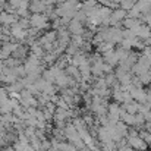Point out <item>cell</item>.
Masks as SVG:
<instances>
[{"instance_id":"6da1fadb","label":"cell","mask_w":151,"mask_h":151,"mask_svg":"<svg viewBox=\"0 0 151 151\" xmlns=\"http://www.w3.org/2000/svg\"><path fill=\"white\" fill-rule=\"evenodd\" d=\"M29 27L37 28V29H46L49 27V18L44 13H32L29 18Z\"/></svg>"},{"instance_id":"7a4b0ae2","label":"cell","mask_w":151,"mask_h":151,"mask_svg":"<svg viewBox=\"0 0 151 151\" xmlns=\"http://www.w3.org/2000/svg\"><path fill=\"white\" fill-rule=\"evenodd\" d=\"M128 16V12L122 7H116L111 10L110 13V27H117L120 28L122 27V21Z\"/></svg>"},{"instance_id":"3957f363","label":"cell","mask_w":151,"mask_h":151,"mask_svg":"<svg viewBox=\"0 0 151 151\" xmlns=\"http://www.w3.org/2000/svg\"><path fill=\"white\" fill-rule=\"evenodd\" d=\"M129 94H131V97H132V100L138 101V103H144L145 99H147V90H144V87H131L129 88V91H128Z\"/></svg>"},{"instance_id":"277c9868","label":"cell","mask_w":151,"mask_h":151,"mask_svg":"<svg viewBox=\"0 0 151 151\" xmlns=\"http://www.w3.org/2000/svg\"><path fill=\"white\" fill-rule=\"evenodd\" d=\"M128 139V145H131L134 150L137 151H147L148 145L144 142V139H141L139 137H125Z\"/></svg>"},{"instance_id":"5b68a950","label":"cell","mask_w":151,"mask_h":151,"mask_svg":"<svg viewBox=\"0 0 151 151\" xmlns=\"http://www.w3.org/2000/svg\"><path fill=\"white\" fill-rule=\"evenodd\" d=\"M18 22L16 13H9V12H0V25L3 27H12L13 24Z\"/></svg>"},{"instance_id":"8992f818","label":"cell","mask_w":151,"mask_h":151,"mask_svg":"<svg viewBox=\"0 0 151 151\" xmlns=\"http://www.w3.org/2000/svg\"><path fill=\"white\" fill-rule=\"evenodd\" d=\"M68 31L72 34V35H75V34H84V31H85V28H84V24L82 22H79V21H76V19H70V22L68 24Z\"/></svg>"},{"instance_id":"52a82bcc","label":"cell","mask_w":151,"mask_h":151,"mask_svg":"<svg viewBox=\"0 0 151 151\" xmlns=\"http://www.w3.org/2000/svg\"><path fill=\"white\" fill-rule=\"evenodd\" d=\"M103 60H104L106 63H109L110 66H113V68L119 65V59H117V56H116L114 49H113V50L106 51V53H103Z\"/></svg>"},{"instance_id":"ba28073f","label":"cell","mask_w":151,"mask_h":151,"mask_svg":"<svg viewBox=\"0 0 151 151\" xmlns=\"http://www.w3.org/2000/svg\"><path fill=\"white\" fill-rule=\"evenodd\" d=\"M28 9H29V12H32V13H44L46 4H44L41 0H31Z\"/></svg>"},{"instance_id":"9c48e42d","label":"cell","mask_w":151,"mask_h":151,"mask_svg":"<svg viewBox=\"0 0 151 151\" xmlns=\"http://www.w3.org/2000/svg\"><path fill=\"white\" fill-rule=\"evenodd\" d=\"M141 21L139 19H135V18H129V16H126L123 21H122V27L125 28V29H132L137 24H139Z\"/></svg>"},{"instance_id":"30bf717a","label":"cell","mask_w":151,"mask_h":151,"mask_svg":"<svg viewBox=\"0 0 151 151\" xmlns=\"http://www.w3.org/2000/svg\"><path fill=\"white\" fill-rule=\"evenodd\" d=\"M135 4H137V7L139 9V12H141L142 15L147 13L151 9V0H138Z\"/></svg>"},{"instance_id":"8fae6325","label":"cell","mask_w":151,"mask_h":151,"mask_svg":"<svg viewBox=\"0 0 151 151\" xmlns=\"http://www.w3.org/2000/svg\"><path fill=\"white\" fill-rule=\"evenodd\" d=\"M120 120L128 125V126H135V114H131V113H123L120 114Z\"/></svg>"},{"instance_id":"7c38bea8","label":"cell","mask_w":151,"mask_h":151,"mask_svg":"<svg viewBox=\"0 0 151 151\" xmlns=\"http://www.w3.org/2000/svg\"><path fill=\"white\" fill-rule=\"evenodd\" d=\"M138 106H139V103L135 100H132L131 103H128V104H123L126 113H131V114H135V113L138 111Z\"/></svg>"},{"instance_id":"4fadbf2b","label":"cell","mask_w":151,"mask_h":151,"mask_svg":"<svg viewBox=\"0 0 151 151\" xmlns=\"http://www.w3.org/2000/svg\"><path fill=\"white\" fill-rule=\"evenodd\" d=\"M128 128H129V126H128V125H125L122 120H119V122L114 125V129H116L122 137H126V135H128Z\"/></svg>"},{"instance_id":"5bb4252c","label":"cell","mask_w":151,"mask_h":151,"mask_svg":"<svg viewBox=\"0 0 151 151\" xmlns=\"http://www.w3.org/2000/svg\"><path fill=\"white\" fill-rule=\"evenodd\" d=\"M96 6H97V1H96V0H84V1H82V10L87 12V13H88L91 9H94Z\"/></svg>"},{"instance_id":"9a60e30c","label":"cell","mask_w":151,"mask_h":151,"mask_svg":"<svg viewBox=\"0 0 151 151\" xmlns=\"http://www.w3.org/2000/svg\"><path fill=\"white\" fill-rule=\"evenodd\" d=\"M137 76L139 78V81H141V84H142V85H150L151 84L150 70H148V72H144V73H141V75H137Z\"/></svg>"},{"instance_id":"2e32d148","label":"cell","mask_w":151,"mask_h":151,"mask_svg":"<svg viewBox=\"0 0 151 151\" xmlns=\"http://www.w3.org/2000/svg\"><path fill=\"white\" fill-rule=\"evenodd\" d=\"M141 15H142V13L139 12V9L137 7V4H134V6H132V7H131V9L128 10V16H129V18H135V19H139V18H141Z\"/></svg>"},{"instance_id":"e0dca14e","label":"cell","mask_w":151,"mask_h":151,"mask_svg":"<svg viewBox=\"0 0 151 151\" xmlns=\"http://www.w3.org/2000/svg\"><path fill=\"white\" fill-rule=\"evenodd\" d=\"M114 51H116V56H117L119 62H123V60L128 57V54H129V51H131V50H125V49L119 47V49H116Z\"/></svg>"},{"instance_id":"ac0fdd59","label":"cell","mask_w":151,"mask_h":151,"mask_svg":"<svg viewBox=\"0 0 151 151\" xmlns=\"http://www.w3.org/2000/svg\"><path fill=\"white\" fill-rule=\"evenodd\" d=\"M16 24H18L21 28H24V29H28V28H29V19H28V18H19Z\"/></svg>"},{"instance_id":"d6986e66","label":"cell","mask_w":151,"mask_h":151,"mask_svg":"<svg viewBox=\"0 0 151 151\" xmlns=\"http://www.w3.org/2000/svg\"><path fill=\"white\" fill-rule=\"evenodd\" d=\"M122 37L123 38H129V40L135 38V35H134V32L131 29H122Z\"/></svg>"},{"instance_id":"ffe728a7","label":"cell","mask_w":151,"mask_h":151,"mask_svg":"<svg viewBox=\"0 0 151 151\" xmlns=\"http://www.w3.org/2000/svg\"><path fill=\"white\" fill-rule=\"evenodd\" d=\"M7 3H9L10 6H13V7H16V9H18V6H19L21 0H7Z\"/></svg>"},{"instance_id":"44dd1931","label":"cell","mask_w":151,"mask_h":151,"mask_svg":"<svg viewBox=\"0 0 151 151\" xmlns=\"http://www.w3.org/2000/svg\"><path fill=\"white\" fill-rule=\"evenodd\" d=\"M97 1V4H101V6H109V3H110V0H96Z\"/></svg>"},{"instance_id":"7402d4cb","label":"cell","mask_w":151,"mask_h":151,"mask_svg":"<svg viewBox=\"0 0 151 151\" xmlns=\"http://www.w3.org/2000/svg\"><path fill=\"white\" fill-rule=\"evenodd\" d=\"M144 117H145V122H151V109L147 113H144Z\"/></svg>"},{"instance_id":"603a6c76","label":"cell","mask_w":151,"mask_h":151,"mask_svg":"<svg viewBox=\"0 0 151 151\" xmlns=\"http://www.w3.org/2000/svg\"><path fill=\"white\" fill-rule=\"evenodd\" d=\"M46 6H54V3H56V0H41Z\"/></svg>"},{"instance_id":"cb8c5ba5","label":"cell","mask_w":151,"mask_h":151,"mask_svg":"<svg viewBox=\"0 0 151 151\" xmlns=\"http://www.w3.org/2000/svg\"><path fill=\"white\" fill-rule=\"evenodd\" d=\"M142 41H144V44H145V46H150V47H151V35H150V37H148V38H145V40H142Z\"/></svg>"},{"instance_id":"d4e9b609","label":"cell","mask_w":151,"mask_h":151,"mask_svg":"<svg viewBox=\"0 0 151 151\" xmlns=\"http://www.w3.org/2000/svg\"><path fill=\"white\" fill-rule=\"evenodd\" d=\"M1 151H15V148L13 147H6V148H3Z\"/></svg>"},{"instance_id":"484cf974","label":"cell","mask_w":151,"mask_h":151,"mask_svg":"<svg viewBox=\"0 0 151 151\" xmlns=\"http://www.w3.org/2000/svg\"><path fill=\"white\" fill-rule=\"evenodd\" d=\"M131 1H134V3H137V1H138V0H131Z\"/></svg>"},{"instance_id":"4316f807","label":"cell","mask_w":151,"mask_h":151,"mask_svg":"<svg viewBox=\"0 0 151 151\" xmlns=\"http://www.w3.org/2000/svg\"><path fill=\"white\" fill-rule=\"evenodd\" d=\"M148 148H150V151H151V144H150V147H148Z\"/></svg>"}]
</instances>
